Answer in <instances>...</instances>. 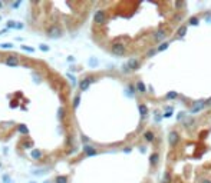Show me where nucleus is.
I'll return each instance as SVG.
<instances>
[{
  "mask_svg": "<svg viewBox=\"0 0 211 183\" xmlns=\"http://www.w3.org/2000/svg\"><path fill=\"white\" fill-rule=\"evenodd\" d=\"M111 50H112V53L114 55H118V56H122L124 53H125V46L124 44H121V43H114L112 46H111Z\"/></svg>",
  "mask_w": 211,
  "mask_h": 183,
  "instance_id": "1",
  "label": "nucleus"
},
{
  "mask_svg": "<svg viewBox=\"0 0 211 183\" xmlns=\"http://www.w3.org/2000/svg\"><path fill=\"white\" fill-rule=\"evenodd\" d=\"M48 34L50 37H60L62 30L59 29V26H52L50 29H48Z\"/></svg>",
  "mask_w": 211,
  "mask_h": 183,
  "instance_id": "2",
  "label": "nucleus"
},
{
  "mask_svg": "<svg viewBox=\"0 0 211 183\" xmlns=\"http://www.w3.org/2000/svg\"><path fill=\"white\" fill-rule=\"evenodd\" d=\"M105 20H106L105 12H102V10H98L96 13H95V23L102 24V23H105Z\"/></svg>",
  "mask_w": 211,
  "mask_h": 183,
  "instance_id": "3",
  "label": "nucleus"
},
{
  "mask_svg": "<svg viewBox=\"0 0 211 183\" xmlns=\"http://www.w3.org/2000/svg\"><path fill=\"white\" fill-rule=\"evenodd\" d=\"M6 64H9V66H17V64H19V57H17V56H10V57H7V59H6Z\"/></svg>",
  "mask_w": 211,
  "mask_h": 183,
  "instance_id": "4",
  "label": "nucleus"
},
{
  "mask_svg": "<svg viewBox=\"0 0 211 183\" xmlns=\"http://www.w3.org/2000/svg\"><path fill=\"white\" fill-rule=\"evenodd\" d=\"M138 66H139V62L137 60V59H131L125 67H126V69L129 67V69H132V70H135V69H138Z\"/></svg>",
  "mask_w": 211,
  "mask_h": 183,
  "instance_id": "5",
  "label": "nucleus"
},
{
  "mask_svg": "<svg viewBox=\"0 0 211 183\" xmlns=\"http://www.w3.org/2000/svg\"><path fill=\"white\" fill-rule=\"evenodd\" d=\"M92 82V77H88V79L82 80L81 85H79V87H81V90H86L88 89V86H89V83Z\"/></svg>",
  "mask_w": 211,
  "mask_h": 183,
  "instance_id": "6",
  "label": "nucleus"
},
{
  "mask_svg": "<svg viewBox=\"0 0 211 183\" xmlns=\"http://www.w3.org/2000/svg\"><path fill=\"white\" fill-rule=\"evenodd\" d=\"M56 183H66V177H63V176H57Z\"/></svg>",
  "mask_w": 211,
  "mask_h": 183,
  "instance_id": "7",
  "label": "nucleus"
},
{
  "mask_svg": "<svg viewBox=\"0 0 211 183\" xmlns=\"http://www.w3.org/2000/svg\"><path fill=\"white\" fill-rule=\"evenodd\" d=\"M85 152H86L88 155H93V153H95L93 147H85Z\"/></svg>",
  "mask_w": 211,
  "mask_h": 183,
  "instance_id": "8",
  "label": "nucleus"
},
{
  "mask_svg": "<svg viewBox=\"0 0 211 183\" xmlns=\"http://www.w3.org/2000/svg\"><path fill=\"white\" fill-rule=\"evenodd\" d=\"M145 139H146V140H152V139H154V135L148 132V133H145Z\"/></svg>",
  "mask_w": 211,
  "mask_h": 183,
  "instance_id": "9",
  "label": "nucleus"
},
{
  "mask_svg": "<svg viewBox=\"0 0 211 183\" xmlns=\"http://www.w3.org/2000/svg\"><path fill=\"white\" fill-rule=\"evenodd\" d=\"M185 30H187V27H185V26H184V27H181V29L178 30V34H179V36H184Z\"/></svg>",
  "mask_w": 211,
  "mask_h": 183,
  "instance_id": "10",
  "label": "nucleus"
},
{
  "mask_svg": "<svg viewBox=\"0 0 211 183\" xmlns=\"http://www.w3.org/2000/svg\"><path fill=\"white\" fill-rule=\"evenodd\" d=\"M174 142H177V135L175 133H171V143L174 144Z\"/></svg>",
  "mask_w": 211,
  "mask_h": 183,
  "instance_id": "11",
  "label": "nucleus"
},
{
  "mask_svg": "<svg viewBox=\"0 0 211 183\" xmlns=\"http://www.w3.org/2000/svg\"><path fill=\"white\" fill-rule=\"evenodd\" d=\"M141 112L144 113V116H145V113H146V107L145 106H141Z\"/></svg>",
  "mask_w": 211,
  "mask_h": 183,
  "instance_id": "12",
  "label": "nucleus"
},
{
  "mask_svg": "<svg viewBox=\"0 0 211 183\" xmlns=\"http://www.w3.org/2000/svg\"><path fill=\"white\" fill-rule=\"evenodd\" d=\"M157 159H158V155H154V156H152V157H151V160H152V162H157Z\"/></svg>",
  "mask_w": 211,
  "mask_h": 183,
  "instance_id": "13",
  "label": "nucleus"
},
{
  "mask_svg": "<svg viewBox=\"0 0 211 183\" xmlns=\"http://www.w3.org/2000/svg\"><path fill=\"white\" fill-rule=\"evenodd\" d=\"M33 156L37 157V156H40V153H39V152H33Z\"/></svg>",
  "mask_w": 211,
  "mask_h": 183,
  "instance_id": "14",
  "label": "nucleus"
},
{
  "mask_svg": "<svg viewBox=\"0 0 211 183\" xmlns=\"http://www.w3.org/2000/svg\"><path fill=\"white\" fill-rule=\"evenodd\" d=\"M191 23H193V24L197 23V19H195V17H193V19H191Z\"/></svg>",
  "mask_w": 211,
  "mask_h": 183,
  "instance_id": "15",
  "label": "nucleus"
},
{
  "mask_svg": "<svg viewBox=\"0 0 211 183\" xmlns=\"http://www.w3.org/2000/svg\"><path fill=\"white\" fill-rule=\"evenodd\" d=\"M20 130H22L23 133H27V129H26V128H20Z\"/></svg>",
  "mask_w": 211,
  "mask_h": 183,
  "instance_id": "16",
  "label": "nucleus"
},
{
  "mask_svg": "<svg viewBox=\"0 0 211 183\" xmlns=\"http://www.w3.org/2000/svg\"><path fill=\"white\" fill-rule=\"evenodd\" d=\"M203 183H211V182H203Z\"/></svg>",
  "mask_w": 211,
  "mask_h": 183,
  "instance_id": "17",
  "label": "nucleus"
},
{
  "mask_svg": "<svg viewBox=\"0 0 211 183\" xmlns=\"http://www.w3.org/2000/svg\"><path fill=\"white\" fill-rule=\"evenodd\" d=\"M0 6H1V3H0Z\"/></svg>",
  "mask_w": 211,
  "mask_h": 183,
  "instance_id": "18",
  "label": "nucleus"
}]
</instances>
